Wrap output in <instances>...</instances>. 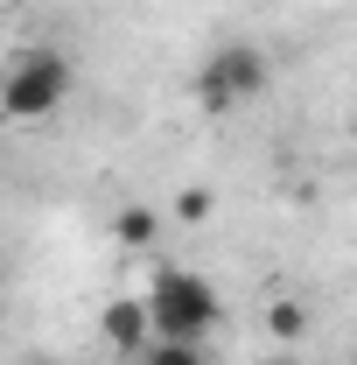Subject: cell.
<instances>
[{"mask_svg": "<svg viewBox=\"0 0 357 365\" xmlns=\"http://www.w3.org/2000/svg\"><path fill=\"white\" fill-rule=\"evenodd\" d=\"M140 309H147L154 337H176V344H211V330L224 323L218 288H211V274H196V267H161L147 281Z\"/></svg>", "mask_w": 357, "mask_h": 365, "instance_id": "cell-1", "label": "cell"}, {"mask_svg": "<svg viewBox=\"0 0 357 365\" xmlns=\"http://www.w3.org/2000/svg\"><path fill=\"white\" fill-rule=\"evenodd\" d=\"M70 91H78L70 49L28 43V49H14L7 71H0V113H7V120H49V113H63Z\"/></svg>", "mask_w": 357, "mask_h": 365, "instance_id": "cell-2", "label": "cell"}, {"mask_svg": "<svg viewBox=\"0 0 357 365\" xmlns=\"http://www.w3.org/2000/svg\"><path fill=\"white\" fill-rule=\"evenodd\" d=\"M273 85V56L260 43H218L196 63V106L203 113H238Z\"/></svg>", "mask_w": 357, "mask_h": 365, "instance_id": "cell-3", "label": "cell"}, {"mask_svg": "<svg viewBox=\"0 0 357 365\" xmlns=\"http://www.w3.org/2000/svg\"><path fill=\"white\" fill-rule=\"evenodd\" d=\"M98 337H105L112 351H127V359H134L140 344L154 337V330H147V309H140V295H112V302H105V317H98Z\"/></svg>", "mask_w": 357, "mask_h": 365, "instance_id": "cell-4", "label": "cell"}, {"mask_svg": "<svg viewBox=\"0 0 357 365\" xmlns=\"http://www.w3.org/2000/svg\"><path fill=\"white\" fill-rule=\"evenodd\" d=\"M267 330H273V344H287V351H294V344L309 337V309H302L294 295H280V302H267Z\"/></svg>", "mask_w": 357, "mask_h": 365, "instance_id": "cell-5", "label": "cell"}, {"mask_svg": "<svg viewBox=\"0 0 357 365\" xmlns=\"http://www.w3.org/2000/svg\"><path fill=\"white\" fill-rule=\"evenodd\" d=\"M112 239H119V246H154V239H161V211H147V204H127V211L112 218Z\"/></svg>", "mask_w": 357, "mask_h": 365, "instance_id": "cell-6", "label": "cell"}, {"mask_svg": "<svg viewBox=\"0 0 357 365\" xmlns=\"http://www.w3.org/2000/svg\"><path fill=\"white\" fill-rule=\"evenodd\" d=\"M134 359L140 365H211V351L203 344H176V337H147Z\"/></svg>", "mask_w": 357, "mask_h": 365, "instance_id": "cell-7", "label": "cell"}, {"mask_svg": "<svg viewBox=\"0 0 357 365\" xmlns=\"http://www.w3.org/2000/svg\"><path fill=\"white\" fill-rule=\"evenodd\" d=\"M176 211H182V218H211V190H182Z\"/></svg>", "mask_w": 357, "mask_h": 365, "instance_id": "cell-8", "label": "cell"}, {"mask_svg": "<svg viewBox=\"0 0 357 365\" xmlns=\"http://www.w3.org/2000/svg\"><path fill=\"white\" fill-rule=\"evenodd\" d=\"M260 365H302V351H287V344H280V351H267Z\"/></svg>", "mask_w": 357, "mask_h": 365, "instance_id": "cell-9", "label": "cell"}]
</instances>
